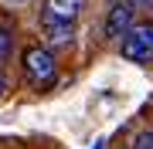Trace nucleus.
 <instances>
[{
  "label": "nucleus",
  "instance_id": "nucleus-6",
  "mask_svg": "<svg viewBox=\"0 0 153 149\" xmlns=\"http://www.w3.org/2000/svg\"><path fill=\"white\" fill-rule=\"evenodd\" d=\"M14 44H17V34H14L10 27L0 24V68H4V61L14 54Z\"/></svg>",
  "mask_w": 153,
  "mask_h": 149
},
{
  "label": "nucleus",
  "instance_id": "nucleus-4",
  "mask_svg": "<svg viewBox=\"0 0 153 149\" xmlns=\"http://www.w3.org/2000/svg\"><path fill=\"white\" fill-rule=\"evenodd\" d=\"M88 0H44L41 4V27L51 24H75L85 14Z\"/></svg>",
  "mask_w": 153,
  "mask_h": 149
},
{
  "label": "nucleus",
  "instance_id": "nucleus-3",
  "mask_svg": "<svg viewBox=\"0 0 153 149\" xmlns=\"http://www.w3.org/2000/svg\"><path fill=\"white\" fill-rule=\"evenodd\" d=\"M133 27H136V7H133V0H112V7L105 10V21H102V34L109 41H123Z\"/></svg>",
  "mask_w": 153,
  "mask_h": 149
},
{
  "label": "nucleus",
  "instance_id": "nucleus-8",
  "mask_svg": "<svg viewBox=\"0 0 153 149\" xmlns=\"http://www.w3.org/2000/svg\"><path fill=\"white\" fill-rule=\"evenodd\" d=\"M7 88H10V78H7V71H4V68H0V98H4V95H7Z\"/></svg>",
  "mask_w": 153,
  "mask_h": 149
},
{
  "label": "nucleus",
  "instance_id": "nucleus-7",
  "mask_svg": "<svg viewBox=\"0 0 153 149\" xmlns=\"http://www.w3.org/2000/svg\"><path fill=\"white\" fill-rule=\"evenodd\" d=\"M133 149H153V129H143L133 139Z\"/></svg>",
  "mask_w": 153,
  "mask_h": 149
},
{
  "label": "nucleus",
  "instance_id": "nucleus-1",
  "mask_svg": "<svg viewBox=\"0 0 153 149\" xmlns=\"http://www.w3.org/2000/svg\"><path fill=\"white\" fill-rule=\"evenodd\" d=\"M21 71L27 78V85L34 88H51L58 81V58L51 48L44 44H31L21 51Z\"/></svg>",
  "mask_w": 153,
  "mask_h": 149
},
{
  "label": "nucleus",
  "instance_id": "nucleus-9",
  "mask_svg": "<svg viewBox=\"0 0 153 149\" xmlns=\"http://www.w3.org/2000/svg\"><path fill=\"white\" fill-rule=\"evenodd\" d=\"M133 7H136V10L140 7H153V0H133Z\"/></svg>",
  "mask_w": 153,
  "mask_h": 149
},
{
  "label": "nucleus",
  "instance_id": "nucleus-5",
  "mask_svg": "<svg viewBox=\"0 0 153 149\" xmlns=\"http://www.w3.org/2000/svg\"><path fill=\"white\" fill-rule=\"evenodd\" d=\"M44 41H48L44 48H68L75 41V24H51V27H44Z\"/></svg>",
  "mask_w": 153,
  "mask_h": 149
},
{
  "label": "nucleus",
  "instance_id": "nucleus-2",
  "mask_svg": "<svg viewBox=\"0 0 153 149\" xmlns=\"http://www.w3.org/2000/svg\"><path fill=\"white\" fill-rule=\"evenodd\" d=\"M119 54L133 65H150L153 61V24H136L119 41Z\"/></svg>",
  "mask_w": 153,
  "mask_h": 149
},
{
  "label": "nucleus",
  "instance_id": "nucleus-10",
  "mask_svg": "<svg viewBox=\"0 0 153 149\" xmlns=\"http://www.w3.org/2000/svg\"><path fill=\"white\" fill-rule=\"evenodd\" d=\"M4 4H27V0H4Z\"/></svg>",
  "mask_w": 153,
  "mask_h": 149
}]
</instances>
